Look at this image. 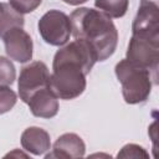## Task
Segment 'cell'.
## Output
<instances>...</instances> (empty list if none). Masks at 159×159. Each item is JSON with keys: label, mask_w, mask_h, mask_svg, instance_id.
I'll use <instances>...</instances> for the list:
<instances>
[{"label": "cell", "mask_w": 159, "mask_h": 159, "mask_svg": "<svg viewBox=\"0 0 159 159\" xmlns=\"http://www.w3.org/2000/svg\"><path fill=\"white\" fill-rule=\"evenodd\" d=\"M62 1H65L66 4H70V5H80V4H83L88 0H62Z\"/></svg>", "instance_id": "cell-19"}, {"label": "cell", "mask_w": 159, "mask_h": 159, "mask_svg": "<svg viewBox=\"0 0 159 159\" xmlns=\"http://www.w3.org/2000/svg\"><path fill=\"white\" fill-rule=\"evenodd\" d=\"M41 2L42 0H9L11 7L20 14L32 12L41 5Z\"/></svg>", "instance_id": "cell-17"}, {"label": "cell", "mask_w": 159, "mask_h": 159, "mask_svg": "<svg viewBox=\"0 0 159 159\" xmlns=\"http://www.w3.org/2000/svg\"><path fill=\"white\" fill-rule=\"evenodd\" d=\"M37 27L42 40L52 46L65 45L72 34L70 17L60 10H50L43 14Z\"/></svg>", "instance_id": "cell-5"}, {"label": "cell", "mask_w": 159, "mask_h": 159, "mask_svg": "<svg viewBox=\"0 0 159 159\" xmlns=\"http://www.w3.org/2000/svg\"><path fill=\"white\" fill-rule=\"evenodd\" d=\"M16 101H17V96L10 87L0 86V114L11 111Z\"/></svg>", "instance_id": "cell-16"}, {"label": "cell", "mask_w": 159, "mask_h": 159, "mask_svg": "<svg viewBox=\"0 0 159 159\" xmlns=\"http://www.w3.org/2000/svg\"><path fill=\"white\" fill-rule=\"evenodd\" d=\"M116 76L122 84L123 98L129 104L145 102L150 94L152 86L158 82L149 70L139 67L127 58L116 65Z\"/></svg>", "instance_id": "cell-2"}, {"label": "cell", "mask_w": 159, "mask_h": 159, "mask_svg": "<svg viewBox=\"0 0 159 159\" xmlns=\"http://www.w3.org/2000/svg\"><path fill=\"white\" fill-rule=\"evenodd\" d=\"M16 77L15 67L10 60L0 56V86H10Z\"/></svg>", "instance_id": "cell-15"}, {"label": "cell", "mask_w": 159, "mask_h": 159, "mask_svg": "<svg viewBox=\"0 0 159 159\" xmlns=\"http://www.w3.org/2000/svg\"><path fill=\"white\" fill-rule=\"evenodd\" d=\"M133 35L159 37V6L153 0H140L132 25Z\"/></svg>", "instance_id": "cell-8"}, {"label": "cell", "mask_w": 159, "mask_h": 159, "mask_svg": "<svg viewBox=\"0 0 159 159\" xmlns=\"http://www.w3.org/2000/svg\"><path fill=\"white\" fill-rule=\"evenodd\" d=\"M52 75H50V89L57 98L73 99L86 89V73L73 62L52 63Z\"/></svg>", "instance_id": "cell-3"}, {"label": "cell", "mask_w": 159, "mask_h": 159, "mask_svg": "<svg viewBox=\"0 0 159 159\" xmlns=\"http://www.w3.org/2000/svg\"><path fill=\"white\" fill-rule=\"evenodd\" d=\"M24 16L11 7L10 4L0 2V36L2 37L9 30L24 26Z\"/></svg>", "instance_id": "cell-13"}, {"label": "cell", "mask_w": 159, "mask_h": 159, "mask_svg": "<svg viewBox=\"0 0 159 159\" xmlns=\"http://www.w3.org/2000/svg\"><path fill=\"white\" fill-rule=\"evenodd\" d=\"M94 6L111 19H119L125 15L129 0H96Z\"/></svg>", "instance_id": "cell-14"}, {"label": "cell", "mask_w": 159, "mask_h": 159, "mask_svg": "<svg viewBox=\"0 0 159 159\" xmlns=\"http://www.w3.org/2000/svg\"><path fill=\"white\" fill-rule=\"evenodd\" d=\"M21 145L34 155H42L50 150V134L39 127H30L21 134Z\"/></svg>", "instance_id": "cell-12"}, {"label": "cell", "mask_w": 159, "mask_h": 159, "mask_svg": "<svg viewBox=\"0 0 159 159\" xmlns=\"http://www.w3.org/2000/svg\"><path fill=\"white\" fill-rule=\"evenodd\" d=\"M70 21L71 35L87 41L94 48L98 61H104L114 53L118 31L106 14L89 7H80L70 15Z\"/></svg>", "instance_id": "cell-1"}, {"label": "cell", "mask_w": 159, "mask_h": 159, "mask_svg": "<svg viewBox=\"0 0 159 159\" xmlns=\"http://www.w3.org/2000/svg\"><path fill=\"white\" fill-rule=\"evenodd\" d=\"M17 86L21 101L27 103L35 92L50 87V72L47 66L41 61H34L25 66L21 70Z\"/></svg>", "instance_id": "cell-6"}, {"label": "cell", "mask_w": 159, "mask_h": 159, "mask_svg": "<svg viewBox=\"0 0 159 159\" xmlns=\"http://www.w3.org/2000/svg\"><path fill=\"white\" fill-rule=\"evenodd\" d=\"M118 158H148V153L137 144H128L122 148V150L117 155Z\"/></svg>", "instance_id": "cell-18"}, {"label": "cell", "mask_w": 159, "mask_h": 159, "mask_svg": "<svg viewBox=\"0 0 159 159\" xmlns=\"http://www.w3.org/2000/svg\"><path fill=\"white\" fill-rule=\"evenodd\" d=\"M84 150L86 147L81 137L75 133H65L55 142L53 152L47 154L46 158H82L84 155Z\"/></svg>", "instance_id": "cell-11"}, {"label": "cell", "mask_w": 159, "mask_h": 159, "mask_svg": "<svg viewBox=\"0 0 159 159\" xmlns=\"http://www.w3.org/2000/svg\"><path fill=\"white\" fill-rule=\"evenodd\" d=\"M31 113L40 118H52L58 112V101L50 87L35 92L27 102Z\"/></svg>", "instance_id": "cell-10"}, {"label": "cell", "mask_w": 159, "mask_h": 159, "mask_svg": "<svg viewBox=\"0 0 159 159\" xmlns=\"http://www.w3.org/2000/svg\"><path fill=\"white\" fill-rule=\"evenodd\" d=\"M66 61L77 63L83 70V72L88 75L94 63L98 61V58L94 48L87 41L82 39H76L75 41L60 48L53 57V63Z\"/></svg>", "instance_id": "cell-7"}, {"label": "cell", "mask_w": 159, "mask_h": 159, "mask_svg": "<svg viewBox=\"0 0 159 159\" xmlns=\"http://www.w3.org/2000/svg\"><path fill=\"white\" fill-rule=\"evenodd\" d=\"M6 55L17 62H27L32 58V40L22 27H14L2 36Z\"/></svg>", "instance_id": "cell-9"}, {"label": "cell", "mask_w": 159, "mask_h": 159, "mask_svg": "<svg viewBox=\"0 0 159 159\" xmlns=\"http://www.w3.org/2000/svg\"><path fill=\"white\" fill-rule=\"evenodd\" d=\"M127 60L139 67L149 70L154 78L158 80L159 37L133 35L128 45Z\"/></svg>", "instance_id": "cell-4"}]
</instances>
